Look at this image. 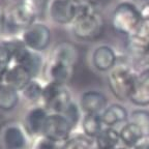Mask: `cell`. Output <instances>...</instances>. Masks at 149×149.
<instances>
[{
  "mask_svg": "<svg viewBox=\"0 0 149 149\" xmlns=\"http://www.w3.org/2000/svg\"><path fill=\"white\" fill-rule=\"evenodd\" d=\"M77 58L78 51L74 45L70 42L57 45L45 66L48 82L66 85L72 77Z\"/></svg>",
  "mask_w": 149,
  "mask_h": 149,
  "instance_id": "obj_1",
  "label": "cell"
},
{
  "mask_svg": "<svg viewBox=\"0 0 149 149\" xmlns=\"http://www.w3.org/2000/svg\"><path fill=\"white\" fill-rule=\"evenodd\" d=\"M106 28V20L100 8L82 2L77 18L70 25L72 33L82 42H92L100 38Z\"/></svg>",
  "mask_w": 149,
  "mask_h": 149,
  "instance_id": "obj_2",
  "label": "cell"
},
{
  "mask_svg": "<svg viewBox=\"0 0 149 149\" xmlns=\"http://www.w3.org/2000/svg\"><path fill=\"white\" fill-rule=\"evenodd\" d=\"M139 72L127 64L117 63L107 74L108 87L115 98L121 102L130 100L138 81Z\"/></svg>",
  "mask_w": 149,
  "mask_h": 149,
  "instance_id": "obj_3",
  "label": "cell"
},
{
  "mask_svg": "<svg viewBox=\"0 0 149 149\" xmlns=\"http://www.w3.org/2000/svg\"><path fill=\"white\" fill-rule=\"evenodd\" d=\"M142 20L140 8L130 1L119 2L111 14V26L117 33L130 36Z\"/></svg>",
  "mask_w": 149,
  "mask_h": 149,
  "instance_id": "obj_4",
  "label": "cell"
},
{
  "mask_svg": "<svg viewBox=\"0 0 149 149\" xmlns=\"http://www.w3.org/2000/svg\"><path fill=\"white\" fill-rule=\"evenodd\" d=\"M30 138L20 121L8 120L0 124V149H28Z\"/></svg>",
  "mask_w": 149,
  "mask_h": 149,
  "instance_id": "obj_5",
  "label": "cell"
},
{
  "mask_svg": "<svg viewBox=\"0 0 149 149\" xmlns=\"http://www.w3.org/2000/svg\"><path fill=\"white\" fill-rule=\"evenodd\" d=\"M72 100V94L66 85L47 82L44 86L42 106L50 113H63Z\"/></svg>",
  "mask_w": 149,
  "mask_h": 149,
  "instance_id": "obj_6",
  "label": "cell"
},
{
  "mask_svg": "<svg viewBox=\"0 0 149 149\" xmlns=\"http://www.w3.org/2000/svg\"><path fill=\"white\" fill-rule=\"evenodd\" d=\"M21 40L30 50L42 53L51 44L52 31L48 25L37 21L22 31Z\"/></svg>",
  "mask_w": 149,
  "mask_h": 149,
  "instance_id": "obj_7",
  "label": "cell"
},
{
  "mask_svg": "<svg viewBox=\"0 0 149 149\" xmlns=\"http://www.w3.org/2000/svg\"><path fill=\"white\" fill-rule=\"evenodd\" d=\"M81 4L74 0H49L48 16L53 23L70 26L79 14Z\"/></svg>",
  "mask_w": 149,
  "mask_h": 149,
  "instance_id": "obj_8",
  "label": "cell"
},
{
  "mask_svg": "<svg viewBox=\"0 0 149 149\" xmlns=\"http://www.w3.org/2000/svg\"><path fill=\"white\" fill-rule=\"evenodd\" d=\"M74 127L62 113H50L45 124L42 136L62 144L74 134Z\"/></svg>",
  "mask_w": 149,
  "mask_h": 149,
  "instance_id": "obj_9",
  "label": "cell"
},
{
  "mask_svg": "<svg viewBox=\"0 0 149 149\" xmlns=\"http://www.w3.org/2000/svg\"><path fill=\"white\" fill-rule=\"evenodd\" d=\"M13 63L22 65L30 72L34 79L37 78L44 68V59L42 53L27 48L21 40H18L17 42Z\"/></svg>",
  "mask_w": 149,
  "mask_h": 149,
  "instance_id": "obj_10",
  "label": "cell"
},
{
  "mask_svg": "<svg viewBox=\"0 0 149 149\" xmlns=\"http://www.w3.org/2000/svg\"><path fill=\"white\" fill-rule=\"evenodd\" d=\"M49 110L42 105L32 106L25 115L24 126L30 137L36 138L42 135L45 124L49 116Z\"/></svg>",
  "mask_w": 149,
  "mask_h": 149,
  "instance_id": "obj_11",
  "label": "cell"
},
{
  "mask_svg": "<svg viewBox=\"0 0 149 149\" xmlns=\"http://www.w3.org/2000/svg\"><path fill=\"white\" fill-rule=\"evenodd\" d=\"M117 53L109 45L95 47L91 54V63L94 70L100 72H109L117 64Z\"/></svg>",
  "mask_w": 149,
  "mask_h": 149,
  "instance_id": "obj_12",
  "label": "cell"
},
{
  "mask_svg": "<svg viewBox=\"0 0 149 149\" xmlns=\"http://www.w3.org/2000/svg\"><path fill=\"white\" fill-rule=\"evenodd\" d=\"M108 105L107 96L100 90H87L80 95L79 106L83 114H100Z\"/></svg>",
  "mask_w": 149,
  "mask_h": 149,
  "instance_id": "obj_13",
  "label": "cell"
},
{
  "mask_svg": "<svg viewBox=\"0 0 149 149\" xmlns=\"http://www.w3.org/2000/svg\"><path fill=\"white\" fill-rule=\"evenodd\" d=\"M102 121L106 127L117 128L126 123L130 118V113L123 105L119 102H114L107 106L104 111L100 113Z\"/></svg>",
  "mask_w": 149,
  "mask_h": 149,
  "instance_id": "obj_14",
  "label": "cell"
},
{
  "mask_svg": "<svg viewBox=\"0 0 149 149\" xmlns=\"http://www.w3.org/2000/svg\"><path fill=\"white\" fill-rule=\"evenodd\" d=\"M32 79H34V78L31 76V74L25 68H23L22 65L13 63L2 77L1 83L6 84V85L21 92L24 89V87Z\"/></svg>",
  "mask_w": 149,
  "mask_h": 149,
  "instance_id": "obj_15",
  "label": "cell"
},
{
  "mask_svg": "<svg viewBox=\"0 0 149 149\" xmlns=\"http://www.w3.org/2000/svg\"><path fill=\"white\" fill-rule=\"evenodd\" d=\"M119 136H120L121 145H123L128 149H133L143 139H145V136L141 128L130 120L120 127Z\"/></svg>",
  "mask_w": 149,
  "mask_h": 149,
  "instance_id": "obj_16",
  "label": "cell"
},
{
  "mask_svg": "<svg viewBox=\"0 0 149 149\" xmlns=\"http://www.w3.org/2000/svg\"><path fill=\"white\" fill-rule=\"evenodd\" d=\"M21 93L4 83H0V111L12 112L21 102Z\"/></svg>",
  "mask_w": 149,
  "mask_h": 149,
  "instance_id": "obj_17",
  "label": "cell"
},
{
  "mask_svg": "<svg viewBox=\"0 0 149 149\" xmlns=\"http://www.w3.org/2000/svg\"><path fill=\"white\" fill-rule=\"evenodd\" d=\"M120 145L121 142L118 128L105 126L94 139V146L96 149H114Z\"/></svg>",
  "mask_w": 149,
  "mask_h": 149,
  "instance_id": "obj_18",
  "label": "cell"
},
{
  "mask_svg": "<svg viewBox=\"0 0 149 149\" xmlns=\"http://www.w3.org/2000/svg\"><path fill=\"white\" fill-rule=\"evenodd\" d=\"M82 134L94 140L105 126L102 121L100 114H83L80 122Z\"/></svg>",
  "mask_w": 149,
  "mask_h": 149,
  "instance_id": "obj_19",
  "label": "cell"
},
{
  "mask_svg": "<svg viewBox=\"0 0 149 149\" xmlns=\"http://www.w3.org/2000/svg\"><path fill=\"white\" fill-rule=\"evenodd\" d=\"M17 40H7L0 42V81L13 64L14 53L16 49Z\"/></svg>",
  "mask_w": 149,
  "mask_h": 149,
  "instance_id": "obj_20",
  "label": "cell"
},
{
  "mask_svg": "<svg viewBox=\"0 0 149 149\" xmlns=\"http://www.w3.org/2000/svg\"><path fill=\"white\" fill-rule=\"evenodd\" d=\"M44 86L45 84L40 83V81H38L37 78L32 79L20 92L21 96L25 98V100H27L28 102H30L32 106L42 105Z\"/></svg>",
  "mask_w": 149,
  "mask_h": 149,
  "instance_id": "obj_21",
  "label": "cell"
},
{
  "mask_svg": "<svg viewBox=\"0 0 149 149\" xmlns=\"http://www.w3.org/2000/svg\"><path fill=\"white\" fill-rule=\"evenodd\" d=\"M128 102L138 108H145L149 106V84L140 79L139 76L136 87Z\"/></svg>",
  "mask_w": 149,
  "mask_h": 149,
  "instance_id": "obj_22",
  "label": "cell"
},
{
  "mask_svg": "<svg viewBox=\"0 0 149 149\" xmlns=\"http://www.w3.org/2000/svg\"><path fill=\"white\" fill-rule=\"evenodd\" d=\"M94 140L83 134H72L60 146V149H94Z\"/></svg>",
  "mask_w": 149,
  "mask_h": 149,
  "instance_id": "obj_23",
  "label": "cell"
},
{
  "mask_svg": "<svg viewBox=\"0 0 149 149\" xmlns=\"http://www.w3.org/2000/svg\"><path fill=\"white\" fill-rule=\"evenodd\" d=\"M128 120L137 124L144 134L145 138L149 137V110L145 108H137L130 113Z\"/></svg>",
  "mask_w": 149,
  "mask_h": 149,
  "instance_id": "obj_24",
  "label": "cell"
},
{
  "mask_svg": "<svg viewBox=\"0 0 149 149\" xmlns=\"http://www.w3.org/2000/svg\"><path fill=\"white\" fill-rule=\"evenodd\" d=\"M21 3L37 21L48 13V0H21Z\"/></svg>",
  "mask_w": 149,
  "mask_h": 149,
  "instance_id": "obj_25",
  "label": "cell"
},
{
  "mask_svg": "<svg viewBox=\"0 0 149 149\" xmlns=\"http://www.w3.org/2000/svg\"><path fill=\"white\" fill-rule=\"evenodd\" d=\"M62 114H64L68 117V120L72 122V124L74 125V130L78 127V125L81 122L82 116H83V112H82L81 108L79 106V102H76L74 100L70 102V105L66 107V109L64 110Z\"/></svg>",
  "mask_w": 149,
  "mask_h": 149,
  "instance_id": "obj_26",
  "label": "cell"
},
{
  "mask_svg": "<svg viewBox=\"0 0 149 149\" xmlns=\"http://www.w3.org/2000/svg\"><path fill=\"white\" fill-rule=\"evenodd\" d=\"M60 146L61 144L42 135L34 138L32 143V149H60Z\"/></svg>",
  "mask_w": 149,
  "mask_h": 149,
  "instance_id": "obj_27",
  "label": "cell"
},
{
  "mask_svg": "<svg viewBox=\"0 0 149 149\" xmlns=\"http://www.w3.org/2000/svg\"><path fill=\"white\" fill-rule=\"evenodd\" d=\"M139 78L141 80H143L144 82H146L147 84H149V68H143L139 72Z\"/></svg>",
  "mask_w": 149,
  "mask_h": 149,
  "instance_id": "obj_28",
  "label": "cell"
},
{
  "mask_svg": "<svg viewBox=\"0 0 149 149\" xmlns=\"http://www.w3.org/2000/svg\"><path fill=\"white\" fill-rule=\"evenodd\" d=\"M133 149H149V137L143 139L138 145H136Z\"/></svg>",
  "mask_w": 149,
  "mask_h": 149,
  "instance_id": "obj_29",
  "label": "cell"
},
{
  "mask_svg": "<svg viewBox=\"0 0 149 149\" xmlns=\"http://www.w3.org/2000/svg\"><path fill=\"white\" fill-rule=\"evenodd\" d=\"M114 149H128V148H126V147H124L123 145H120V146L116 147V148H114Z\"/></svg>",
  "mask_w": 149,
  "mask_h": 149,
  "instance_id": "obj_30",
  "label": "cell"
},
{
  "mask_svg": "<svg viewBox=\"0 0 149 149\" xmlns=\"http://www.w3.org/2000/svg\"><path fill=\"white\" fill-rule=\"evenodd\" d=\"M1 18H2V13H1V8H0V24H1Z\"/></svg>",
  "mask_w": 149,
  "mask_h": 149,
  "instance_id": "obj_31",
  "label": "cell"
},
{
  "mask_svg": "<svg viewBox=\"0 0 149 149\" xmlns=\"http://www.w3.org/2000/svg\"><path fill=\"white\" fill-rule=\"evenodd\" d=\"M74 1H77V2H84L85 0H74Z\"/></svg>",
  "mask_w": 149,
  "mask_h": 149,
  "instance_id": "obj_32",
  "label": "cell"
},
{
  "mask_svg": "<svg viewBox=\"0 0 149 149\" xmlns=\"http://www.w3.org/2000/svg\"><path fill=\"white\" fill-rule=\"evenodd\" d=\"M94 149H96V148H94Z\"/></svg>",
  "mask_w": 149,
  "mask_h": 149,
  "instance_id": "obj_33",
  "label": "cell"
},
{
  "mask_svg": "<svg viewBox=\"0 0 149 149\" xmlns=\"http://www.w3.org/2000/svg\"><path fill=\"white\" fill-rule=\"evenodd\" d=\"M148 1H149V0H148Z\"/></svg>",
  "mask_w": 149,
  "mask_h": 149,
  "instance_id": "obj_34",
  "label": "cell"
}]
</instances>
